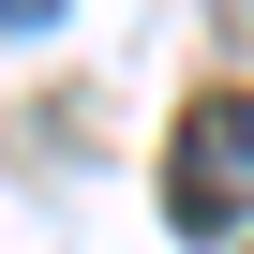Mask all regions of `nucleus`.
I'll list each match as a JSON object with an SVG mask.
<instances>
[{"label": "nucleus", "mask_w": 254, "mask_h": 254, "mask_svg": "<svg viewBox=\"0 0 254 254\" xmlns=\"http://www.w3.org/2000/svg\"><path fill=\"white\" fill-rule=\"evenodd\" d=\"M165 224L180 239H239L254 224V90H209L165 150Z\"/></svg>", "instance_id": "nucleus-1"}, {"label": "nucleus", "mask_w": 254, "mask_h": 254, "mask_svg": "<svg viewBox=\"0 0 254 254\" xmlns=\"http://www.w3.org/2000/svg\"><path fill=\"white\" fill-rule=\"evenodd\" d=\"M0 15H15V30H45V15H60V0H0Z\"/></svg>", "instance_id": "nucleus-2"}]
</instances>
